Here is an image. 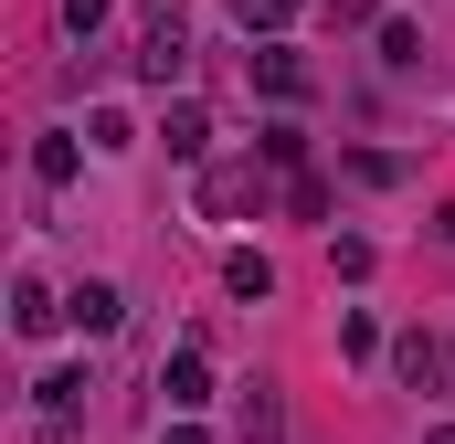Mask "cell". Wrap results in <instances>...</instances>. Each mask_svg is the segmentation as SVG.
Returning <instances> with one entry per match:
<instances>
[{
  "instance_id": "obj_11",
  "label": "cell",
  "mask_w": 455,
  "mask_h": 444,
  "mask_svg": "<svg viewBox=\"0 0 455 444\" xmlns=\"http://www.w3.org/2000/svg\"><path fill=\"white\" fill-rule=\"evenodd\" d=\"M11 318H21V338H43V329H53V318H64V307H53L43 286H21V307H11Z\"/></svg>"
},
{
  "instance_id": "obj_2",
  "label": "cell",
  "mask_w": 455,
  "mask_h": 444,
  "mask_svg": "<svg viewBox=\"0 0 455 444\" xmlns=\"http://www.w3.org/2000/svg\"><path fill=\"white\" fill-rule=\"evenodd\" d=\"M64 318H75V329H85V338H107L116 318H127V297H116V286H96V275H85V286L64 297Z\"/></svg>"
},
{
  "instance_id": "obj_16",
  "label": "cell",
  "mask_w": 455,
  "mask_h": 444,
  "mask_svg": "<svg viewBox=\"0 0 455 444\" xmlns=\"http://www.w3.org/2000/svg\"><path fill=\"white\" fill-rule=\"evenodd\" d=\"M435 444H455V424H445V434H435Z\"/></svg>"
},
{
  "instance_id": "obj_7",
  "label": "cell",
  "mask_w": 455,
  "mask_h": 444,
  "mask_svg": "<svg viewBox=\"0 0 455 444\" xmlns=\"http://www.w3.org/2000/svg\"><path fill=\"white\" fill-rule=\"evenodd\" d=\"M381 64L413 75V64H424V32H413V21H381Z\"/></svg>"
},
{
  "instance_id": "obj_4",
  "label": "cell",
  "mask_w": 455,
  "mask_h": 444,
  "mask_svg": "<svg viewBox=\"0 0 455 444\" xmlns=\"http://www.w3.org/2000/svg\"><path fill=\"white\" fill-rule=\"evenodd\" d=\"M254 75H265V96H307V64H297L286 43H265V53H254Z\"/></svg>"
},
{
  "instance_id": "obj_6",
  "label": "cell",
  "mask_w": 455,
  "mask_h": 444,
  "mask_svg": "<svg viewBox=\"0 0 455 444\" xmlns=\"http://www.w3.org/2000/svg\"><path fill=\"white\" fill-rule=\"evenodd\" d=\"M243 444H286V402L254 381V402H243Z\"/></svg>"
},
{
  "instance_id": "obj_3",
  "label": "cell",
  "mask_w": 455,
  "mask_h": 444,
  "mask_svg": "<svg viewBox=\"0 0 455 444\" xmlns=\"http://www.w3.org/2000/svg\"><path fill=\"white\" fill-rule=\"evenodd\" d=\"M159 392H170V413H202V402H212V370H202V349H180V360L159 370Z\"/></svg>"
},
{
  "instance_id": "obj_12",
  "label": "cell",
  "mask_w": 455,
  "mask_h": 444,
  "mask_svg": "<svg viewBox=\"0 0 455 444\" xmlns=\"http://www.w3.org/2000/svg\"><path fill=\"white\" fill-rule=\"evenodd\" d=\"M286 11H297V0H233V21H243V32H275Z\"/></svg>"
},
{
  "instance_id": "obj_5",
  "label": "cell",
  "mask_w": 455,
  "mask_h": 444,
  "mask_svg": "<svg viewBox=\"0 0 455 444\" xmlns=\"http://www.w3.org/2000/svg\"><path fill=\"white\" fill-rule=\"evenodd\" d=\"M43 392V424H75L85 413V370H53V381H32Z\"/></svg>"
},
{
  "instance_id": "obj_14",
  "label": "cell",
  "mask_w": 455,
  "mask_h": 444,
  "mask_svg": "<svg viewBox=\"0 0 455 444\" xmlns=\"http://www.w3.org/2000/svg\"><path fill=\"white\" fill-rule=\"evenodd\" d=\"M159 444H202V434H191V424H170V434H159Z\"/></svg>"
},
{
  "instance_id": "obj_1",
  "label": "cell",
  "mask_w": 455,
  "mask_h": 444,
  "mask_svg": "<svg viewBox=\"0 0 455 444\" xmlns=\"http://www.w3.org/2000/svg\"><path fill=\"white\" fill-rule=\"evenodd\" d=\"M180 53H191V32H180V0H148V32H138V75H148V85H170V75H180Z\"/></svg>"
},
{
  "instance_id": "obj_8",
  "label": "cell",
  "mask_w": 455,
  "mask_h": 444,
  "mask_svg": "<svg viewBox=\"0 0 455 444\" xmlns=\"http://www.w3.org/2000/svg\"><path fill=\"white\" fill-rule=\"evenodd\" d=\"M223 286H233V297H275V265H265V254H233Z\"/></svg>"
},
{
  "instance_id": "obj_13",
  "label": "cell",
  "mask_w": 455,
  "mask_h": 444,
  "mask_svg": "<svg viewBox=\"0 0 455 444\" xmlns=\"http://www.w3.org/2000/svg\"><path fill=\"white\" fill-rule=\"evenodd\" d=\"M107 21V0H64V32H96Z\"/></svg>"
},
{
  "instance_id": "obj_15",
  "label": "cell",
  "mask_w": 455,
  "mask_h": 444,
  "mask_svg": "<svg viewBox=\"0 0 455 444\" xmlns=\"http://www.w3.org/2000/svg\"><path fill=\"white\" fill-rule=\"evenodd\" d=\"M360 11H371V0H339V21H360Z\"/></svg>"
},
{
  "instance_id": "obj_10",
  "label": "cell",
  "mask_w": 455,
  "mask_h": 444,
  "mask_svg": "<svg viewBox=\"0 0 455 444\" xmlns=\"http://www.w3.org/2000/svg\"><path fill=\"white\" fill-rule=\"evenodd\" d=\"M32 170H43V180L64 191V180H75V138H43V148H32Z\"/></svg>"
},
{
  "instance_id": "obj_9",
  "label": "cell",
  "mask_w": 455,
  "mask_h": 444,
  "mask_svg": "<svg viewBox=\"0 0 455 444\" xmlns=\"http://www.w3.org/2000/svg\"><path fill=\"white\" fill-rule=\"evenodd\" d=\"M159 138H170V159H202V107H170Z\"/></svg>"
}]
</instances>
